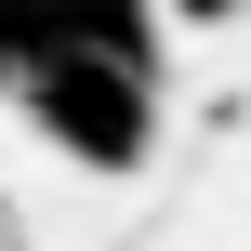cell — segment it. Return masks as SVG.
<instances>
[{"label":"cell","mask_w":251,"mask_h":251,"mask_svg":"<svg viewBox=\"0 0 251 251\" xmlns=\"http://www.w3.org/2000/svg\"><path fill=\"white\" fill-rule=\"evenodd\" d=\"M0 93H13V13H0Z\"/></svg>","instance_id":"cell-1"}]
</instances>
